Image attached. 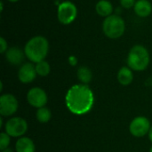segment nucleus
<instances>
[{
  "label": "nucleus",
  "mask_w": 152,
  "mask_h": 152,
  "mask_svg": "<svg viewBox=\"0 0 152 152\" xmlns=\"http://www.w3.org/2000/svg\"><path fill=\"white\" fill-rule=\"evenodd\" d=\"M149 139L151 140V142H152V126H151V129H150V131H149Z\"/></svg>",
  "instance_id": "obj_23"
},
{
  "label": "nucleus",
  "mask_w": 152,
  "mask_h": 152,
  "mask_svg": "<svg viewBox=\"0 0 152 152\" xmlns=\"http://www.w3.org/2000/svg\"><path fill=\"white\" fill-rule=\"evenodd\" d=\"M7 50H8V45L6 40L4 37H0V53H5Z\"/></svg>",
  "instance_id": "obj_21"
},
{
  "label": "nucleus",
  "mask_w": 152,
  "mask_h": 152,
  "mask_svg": "<svg viewBox=\"0 0 152 152\" xmlns=\"http://www.w3.org/2000/svg\"><path fill=\"white\" fill-rule=\"evenodd\" d=\"M120 5L125 9H131L134 7V4L136 3L135 0H119Z\"/></svg>",
  "instance_id": "obj_20"
},
{
  "label": "nucleus",
  "mask_w": 152,
  "mask_h": 152,
  "mask_svg": "<svg viewBox=\"0 0 152 152\" xmlns=\"http://www.w3.org/2000/svg\"><path fill=\"white\" fill-rule=\"evenodd\" d=\"M134 12L137 16L145 18L151 15L152 12V4L149 0H137L134 7Z\"/></svg>",
  "instance_id": "obj_12"
},
{
  "label": "nucleus",
  "mask_w": 152,
  "mask_h": 152,
  "mask_svg": "<svg viewBox=\"0 0 152 152\" xmlns=\"http://www.w3.org/2000/svg\"><path fill=\"white\" fill-rule=\"evenodd\" d=\"M150 152H152V147L151 148V150H150Z\"/></svg>",
  "instance_id": "obj_28"
},
{
  "label": "nucleus",
  "mask_w": 152,
  "mask_h": 152,
  "mask_svg": "<svg viewBox=\"0 0 152 152\" xmlns=\"http://www.w3.org/2000/svg\"><path fill=\"white\" fill-rule=\"evenodd\" d=\"M26 57L24 51L18 46H12L8 48L5 52V59L12 65H20L23 62Z\"/></svg>",
  "instance_id": "obj_11"
},
{
  "label": "nucleus",
  "mask_w": 152,
  "mask_h": 152,
  "mask_svg": "<svg viewBox=\"0 0 152 152\" xmlns=\"http://www.w3.org/2000/svg\"><path fill=\"white\" fill-rule=\"evenodd\" d=\"M1 152H12V151L11 149L7 148V149H5V150H4V151H1Z\"/></svg>",
  "instance_id": "obj_24"
},
{
  "label": "nucleus",
  "mask_w": 152,
  "mask_h": 152,
  "mask_svg": "<svg viewBox=\"0 0 152 152\" xmlns=\"http://www.w3.org/2000/svg\"><path fill=\"white\" fill-rule=\"evenodd\" d=\"M0 8H1V12H3V9H4V3H3V1H1V6H0Z\"/></svg>",
  "instance_id": "obj_25"
},
{
  "label": "nucleus",
  "mask_w": 152,
  "mask_h": 152,
  "mask_svg": "<svg viewBox=\"0 0 152 152\" xmlns=\"http://www.w3.org/2000/svg\"><path fill=\"white\" fill-rule=\"evenodd\" d=\"M16 152H35V144L28 137H20L15 143Z\"/></svg>",
  "instance_id": "obj_14"
},
{
  "label": "nucleus",
  "mask_w": 152,
  "mask_h": 152,
  "mask_svg": "<svg viewBox=\"0 0 152 152\" xmlns=\"http://www.w3.org/2000/svg\"><path fill=\"white\" fill-rule=\"evenodd\" d=\"M66 105L75 115L88 113L94 103V95L88 85L79 84L69 88L66 94Z\"/></svg>",
  "instance_id": "obj_1"
},
{
  "label": "nucleus",
  "mask_w": 152,
  "mask_h": 152,
  "mask_svg": "<svg viewBox=\"0 0 152 152\" xmlns=\"http://www.w3.org/2000/svg\"><path fill=\"white\" fill-rule=\"evenodd\" d=\"M95 11L102 17H109L113 14V5L109 0H99L95 5Z\"/></svg>",
  "instance_id": "obj_13"
},
{
  "label": "nucleus",
  "mask_w": 152,
  "mask_h": 152,
  "mask_svg": "<svg viewBox=\"0 0 152 152\" xmlns=\"http://www.w3.org/2000/svg\"><path fill=\"white\" fill-rule=\"evenodd\" d=\"M36 65L33 62H26L22 64L18 71V78L23 84H29L37 77Z\"/></svg>",
  "instance_id": "obj_10"
},
{
  "label": "nucleus",
  "mask_w": 152,
  "mask_h": 152,
  "mask_svg": "<svg viewBox=\"0 0 152 152\" xmlns=\"http://www.w3.org/2000/svg\"><path fill=\"white\" fill-rule=\"evenodd\" d=\"M11 136L8 135L5 132L4 133H1L0 134V150L4 151L5 149L8 148L10 142H11Z\"/></svg>",
  "instance_id": "obj_19"
},
{
  "label": "nucleus",
  "mask_w": 152,
  "mask_h": 152,
  "mask_svg": "<svg viewBox=\"0 0 152 152\" xmlns=\"http://www.w3.org/2000/svg\"><path fill=\"white\" fill-rule=\"evenodd\" d=\"M4 130L11 137H22L28 130V123L22 118L14 117L7 120L4 125Z\"/></svg>",
  "instance_id": "obj_6"
},
{
  "label": "nucleus",
  "mask_w": 152,
  "mask_h": 152,
  "mask_svg": "<svg viewBox=\"0 0 152 152\" xmlns=\"http://www.w3.org/2000/svg\"><path fill=\"white\" fill-rule=\"evenodd\" d=\"M28 102L34 108H42L45 107L47 103L48 97L45 90L40 87H33L27 94Z\"/></svg>",
  "instance_id": "obj_9"
},
{
  "label": "nucleus",
  "mask_w": 152,
  "mask_h": 152,
  "mask_svg": "<svg viewBox=\"0 0 152 152\" xmlns=\"http://www.w3.org/2000/svg\"><path fill=\"white\" fill-rule=\"evenodd\" d=\"M151 61L149 51L142 45H134L127 55V65L132 70H145Z\"/></svg>",
  "instance_id": "obj_3"
},
{
  "label": "nucleus",
  "mask_w": 152,
  "mask_h": 152,
  "mask_svg": "<svg viewBox=\"0 0 152 152\" xmlns=\"http://www.w3.org/2000/svg\"><path fill=\"white\" fill-rule=\"evenodd\" d=\"M36 117H37V119L40 122V123H47L51 118H52V113H51V110L46 108V107H42V108H39L37 110V113H36Z\"/></svg>",
  "instance_id": "obj_17"
},
{
  "label": "nucleus",
  "mask_w": 152,
  "mask_h": 152,
  "mask_svg": "<svg viewBox=\"0 0 152 152\" xmlns=\"http://www.w3.org/2000/svg\"><path fill=\"white\" fill-rule=\"evenodd\" d=\"M7 1L11 2V3H16V2H18L19 0H7Z\"/></svg>",
  "instance_id": "obj_27"
},
{
  "label": "nucleus",
  "mask_w": 152,
  "mask_h": 152,
  "mask_svg": "<svg viewBox=\"0 0 152 152\" xmlns=\"http://www.w3.org/2000/svg\"><path fill=\"white\" fill-rule=\"evenodd\" d=\"M77 16V8L76 4L70 1L61 3L57 10V19L63 25L72 23Z\"/></svg>",
  "instance_id": "obj_5"
},
{
  "label": "nucleus",
  "mask_w": 152,
  "mask_h": 152,
  "mask_svg": "<svg viewBox=\"0 0 152 152\" xmlns=\"http://www.w3.org/2000/svg\"><path fill=\"white\" fill-rule=\"evenodd\" d=\"M19 103L14 95L5 94L0 97V114L2 117L12 116L18 110Z\"/></svg>",
  "instance_id": "obj_7"
},
{
  "label": "nucleus",
  "mask_w": 152,
  "mask_h": 152,
  "mask_svg": "<svg viewBox=\"0 0 152 152\" xmlns=\"http://www.w3.org/2000/svg\"><path fill=\"white\" fill-rule=\"evenodd\" d=\"M23 51L30 62H40L45 61L48 54L49 42L43 36H35L26 43Z\"/></svg>",
  "instance_id": "obj_2"
},
{
  "label": "nucleus",
  "mask_w": 152,
  "mask_h": 152,
  "mask_svg": "<svg viewBox=\"0 0 152 152\" xmlns=\"http://www.w3.org/2000/svg\"><path fill=\"white\" fill-rule=\"evenodd\" d=\"M118 80L122 86H128L134 80L133 70L129 67H122L118 72Z\"/></svg>",
  "instance_id": "obj_15"
},
{
  "label": "nucleus",
  "mask_w": 152,
  "mask_h": 152,
  "mask_svg": "<svg viewBox=\"0 0 152 152\" xmlns=\"http://www.w3.org/2000/svg\"><path fill=\"white\" fill-rule=\"evenodd\" d=\"M126 30L124 19L118 14H112L106 17L102 22V31L104 35L110 39L121 37Z\"/></svg>",
  "instance_id": "obj_4"
},
{
  "label": "nucleus",
  "mask_w": 152,
  "mask_h": 152,
  "mask_svg": "<svg viewBox=\"0 0 152 152\" xmlns=\"http://www.w3.org/2000/svg\"><path fill=\"white\" fill-rule=\"evenodd\" d=\"M69 63L71 65V66H76L77 64V59L76 56L72 55V56H69Z\"/></svg>",
  "instance_id": "obj_22"
},
{
  "label": "nucleus",
  "mask_w": 152,
  "mask_h": 152,
  "mask_svg": "<svg viewBox=\"0 0 152 152\" xmlns=\"http://www.w3.org/2000/svg\"><path fill=\"white\" fill-rule=\"evenodd\" d=\"M36 71L37 74L40 77H46L49 75L51 71L50 64L46 61H42L40 62L36 63Z\"/></svg>",
  "instance_id": "obj_18"
},
{
  "label": "nucleus",
  "mask_w": 152,
  "mask_h": 152,
  "mask_svg": "<svg viewBox=\"0 0 152 152\" xmlns=\"http://www.w3.org/2000/svg\"><path fill=\"white\" fill-rule=\"evenodd\" d=\"M77 76L79 81L84 85H88L93 78V73L91 69L86 66H81L78 68L77 71Z\"/></svg>",
  "instance_id": "obj_16"
},
{
  "label": "nucleus",
  "mask_w": 152,
  "mask_h": 152,
  "mask_svg": "<svg viewBox=\"0 0 152 152\" xmlns=\"http://www.w3.org/2000/svg\"><path fill=\"white\" fill-rule=\"evenodd\" d=\"M151 126V122L147 118L137 117L130 123L129 130L133 136L140 138L149 134Z\"/></svg>",
  "instance_id": "obj_8"
},
{
  "label": "nucleus",
  "mask_w": 152,
  "mask_h": 152,
  "mask_svg": "<svg viewBox=\"0 0 152 152\" xmlns=\"http://www.w3.org/2000/svg\"><path fill=\"white\" fill-rule=\"evenodd\" d=\"M3 126V118L1 117L0 118V127H2Z\"/></svg>",
  "instance_id": "obj_26"
}]
</instances>
